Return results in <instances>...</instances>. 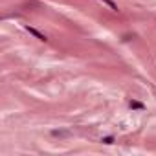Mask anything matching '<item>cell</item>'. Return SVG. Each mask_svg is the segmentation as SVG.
<instances>
[{"label":"cell","mask_w":156,"mask_h":156,"mask_svg":"<svg viewBox=\"0 0 156 156\" xmlns=\"http://www.w3.org/2000/svg\"><path fill=\"white\" fill-rule=\"evenodd\" d=\"M26 29H28V31H29V33L33 35V37H37L39 40H44V42H46V40H48V37H46L44 33H40V31H37L35 28H31V26H26Z\"/></svg>","instance_id":"obj_1"},{"label":"cell","mask_w":156,"mask_h":156,"mask_svg":"<svg viewBox=\"0 0 156 156\" xmlns=\"http://www.w3.org/2000/svg\"><path fill=\"white\" fill-rule=\"evenodd\" d=\"M129 107H130L132 110H145V105H143V103H140V101H136V99H130V101H129Z\"/></svg>","instance_id":"obj_2"},{"label":"cell","mask_w":156,"mask_h":156,"mask_svg":"<svg viewBox=\"0 0 156 156\" xmlns=\"http://www.w3.org/2000/svg\"><path fill=\"white\" fill-rule=\"evenodd\" d=\"M101 2H105L107 6H110V9H112V11H118V6H116V4H114V2H112V0H101Z\"/></svg>","instance_id":"obj_3"},{"label":"cell","mask_w":156,"mask_h":156,"mask_svg":"<svg viewBox=\"0 0 156 156\" xmlns=\"http://www.w3.org/2000/svg\"><path fill=\"white\" fill-rule=\"evenodd\" d=\"M101 141L105 143V145H110V143H114V136H105V138H103Z\"/></svg>","instance_id":"obj_4"},{"label":"cell","mask_w":156,"mask_h":156,"mask_svg":"<svg viewBox=\"0 0 156 156\" xmlns=\"http://www.w3.org/2000/svg\"><path fill=\"white\" fill-rule=\"evenodd\" d=\"M51 134H53V136H68L66 130H51Z\"/></svg>","instance_id":"obj_5"}]
</instances>
